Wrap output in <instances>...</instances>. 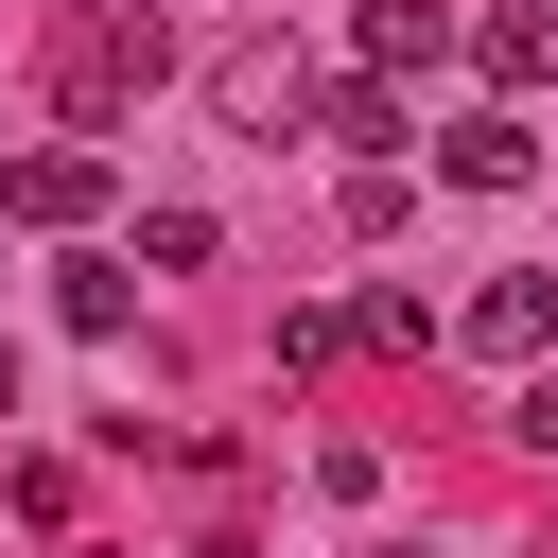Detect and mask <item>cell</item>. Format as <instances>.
Here are the masks:
<instances>
[{
	"instance_id": "7c38bea8",
	"label": "cell",
	"mask_w": 558,
	"mask_h": 558,
	"mask_svg": "<svg viewBox=\"0 0 558 558\" xmlns=\"http://www.w3.org/2000/svg\"><path fill=\"white\" fill-rule=\"evenodd\" d=\"M52 17H105V0H52Z\"/></svg>"
},
{
	"instance_id": "277c9868",
	"label": "cell",
	"mask_w": 558,
	"mask_h": 558,
	"mask_svg": "<svg viewBox=\"0 0 558 558\" xmlns=\"http://www.w3.org/2000/svg\"><path fill=\"white\" fill-rule=\"evenodd\" d=\"M436 174H453V192H523V174H541V122H523V105H471V122L436 140Z\"/></svg>"
},
{
	"instance_id": "8fae6325",
	"label": "cell",
	"mask_w": 558,
	"mask_h": 558,
	"mask_svg": "<svg viewBox=\"0 0 558 558\" xmlns=\"http://www.w3.org/2000/svg\"><path fill=\"white\" fill-rule=\"evenodd\" d=\"M0 418H17V349H0Z\"/></svg>"
},
{
	"instance_id": "3957f363",
	"label": "cell",
	"mask_w": 558,
	"mask_h": 558,
	"mask_svg": "<svg viewBox=\"0 0 558 558\" xmlns=\"http://www.w3.org/2000/svg\"><path fill=\"white\" fill-rule=\"evenodd\" d=\"M453 35H471V70H488V105L558 87V0H488V17H453Z\"/></svg>"
},
{
	"instance_id": "6da1fadb",
	"label": "cell",
	"mask_w": 558,
	"mask_h": 558,
	"mask_svg": "<svg viewBox=\"0 0 558 558\" xmlns=\"http://www.w3.org/2000/svg\"><path fill=\"white\" fill-rule=\"evenodd\" d=\"M157 87V0H105V17H52V105L70 122H122Z\"/></svg>"
},
{
	"instance_id": "7a4b0ae2",
	"label": "cell",
	"mask_w": 558,
	"mask_h": 558,
	"mask_svg": "<svg viewBox=\"0 0 558 558\" xmlns=\"http://www.w3.org/2000/svg\"><path fill=\"white\" fill-rule=\"evenodd\" d=\"M296 105H314V52H296V35H227V52H209V122L296 140Z\"/></svg>"
},
{
	"instance_id": "9c48e42d",
	"label": "cell",
	"mask_w": 558,
	"mask_h": 558,
	"mask_svg": "<svg viewBox=\"0 0 558 558\" xmlns=\"http://www.w3.org/2000/svg\"><path fill=\"white\" fill-rule=\"evenodd\" d=\"M52 314H70V331H122V314H140V262H52Z\"/></svg>"
},
{
	"instance_id": "8992f818",
	"label": "cell",
	"mask_w": 558,
	"mask_h": 558,
	"mask_svg": "<svg viewBox=\"0 0 558 558\" xmlns=\"http://www.w3.org/2000/svg\"><path fill=\"white\" fill-rule=\"evenodd\" d=\"M453 331H471V349H488V366H541V349H558V279H541V262H523V279H488V296H471V314H453Z\"/></svg>"
},
{
	"instance_id": "5b68a950",
	"label": "cell",
	"mask_w": 558,
	"mask_h": 558,
	"mask_svg": "<svg viewBox=\"0 0 558 558\" xmlns=\"http://www.w3.org/2000/svg\"><path fill=\"white\" fill-rule=\"evenodd\" d=\"M0 209H17V227H87V209H105V157H87V140H52V157H0Z\"/></svg>"
},
{
	"instance_id": "30bf717a",
	"label": "cell",
	"mask_w": 558,
	"mask_h": 558,
	"mask_svg": "<svg viewBox=\"0 0 558 558\" xmlns=\"http://www.w3.org/2000/svg\"><path fill=\"white\" fill-rule=\"evenodd\" d=\"M349 349H436V296H418V279H384V296L349 314Z\"/></svg>"
},
{
	"instance_id": "ba28073f",
	"label": "cell",
	"mask_w": 558,
	"mask_h": 558,
	"mask_svg": "<svg viewBox=\"0 0 558 558\" xmlns=\"http://www.w3.org/2000/svg\"><path fill=\"white\" fill-rule=\"evenodd\" d=\"M296 122H314V140H349V157H401V87H384V70H366V87H314Z\"/></svg>"
},
{
	"instance_id": "52a82bcc",
	"label": "cell",
	"mask_w": 558,
	"mask_h": 558,
	"mask_svg": "<svg viewBox=\"0 0 558 558\" xmlns=\"http://www.w3.org/2000/svg\"><path fill=\"white\" fill-rule=\"evenodd\" d=\"M349 35H366V70L401 87V70H436V52H453V0H366Z\"/></svg>"
}]
</instances>
